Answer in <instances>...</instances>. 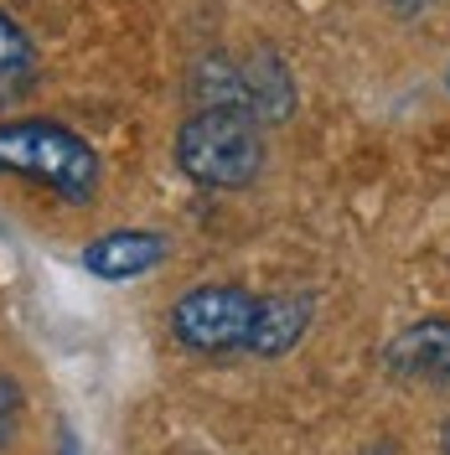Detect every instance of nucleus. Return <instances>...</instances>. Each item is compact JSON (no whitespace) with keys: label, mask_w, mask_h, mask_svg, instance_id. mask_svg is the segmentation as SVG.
Segmentation results:
<instances>
[{"label":"nucleus","mask_w":450,"mask_h":455,"mask_svg":"<svg viewBox=\"0 0 450 455\" xmlns=\"http://www.w3.org/2000/svg\"><path fill=\"white\" fill-rule=\"evenodd\" d=\"M394 11H424V5H435V0H389Z\"/></svg>","instance_id":"9d476101"},{"label":"nucleus","mask_w":450,"mask_h":455,"mask_svg":"<svg viewBox=\"0 0 450 455\" xmlns=\"http://www.w3.org/2000/svg\"><path fill=\"white\" fill-rule=\"evenodd\" d=\"M295 73L275 47H259V52L238 57V109L253 114L259 124H280L295 114Z\"/></svg>","instance_id":"423d86ee"},{"label":"nucleus","mask_w":450,"mask_h":455,"mask_svg":"<svg viewBox=\"0 0 450 455\" xmlns=\"http://www.w3.org/2000/svg\"><path fill=\"white\" fill-rule=\"evenodd\" d=\"M0 176L31 181L57 202L88 207L104 187V161L78 130L27 114V119H0Z\"/></svg>","instance_id":"f257e3e1"},{"label":"nucleus","mask_w":450,"mask_h":455,"mask_svg":"<svg viewBox=\"0 0 450 455\" xmlns=\"http://www.w3.org/2000/svg\"><path fill=\"white\" fill-rule=\"evenodd\" d=\"M446 84H450V78H446Z\"/></svg>","instance_id":"f8f14e48"},{"label":"nucleus","mask_w":450,"mask_h":455,"mask_svg":"<svg viewBox=\"0 0 450 455\" xmlns=\"http://www.w3.org/2000/svg\"><path fill=\"white\" fill-rule=\"evenodd\" d=\"M171 259V238L161 228H109L104 238H93L78 264H84L93 280H145L150 269H161Z\"/></svg>","instance_id":"39448f33"},{"label":"nucleus","mask_w":450,"mask_h":455,"mask_svg":"<svg viewBox=\"0 0 450 455\" xmlns=\"http://www.w3.org/2000/svg\"><path fill=\"white\" fill-rule=\"evenodd\" d=\"M21 414H27V394H21L16 372L0 368V451L16 445V435H21Z\"/></svg>","instance_id":"1a4fd4ad"},{"label":"nucleus","mask_w":450,"mask_h":455,"mask_svg":"<svg viewBox=\"0 0 450 455\" xmlns=\"http://www.w3.org/2000/svg\"><path fill=\"white\" fill-rule=\"evenodd\" d=\"M310 315H316V295H264L259 300V321H253L249 337V357H264L275 363L285 352H295L301 337L310 331Z\"/></svg>","instance_id":"0eeeda50"},{"label":"nucleus","mask_w":450,"mask_h":455,"mask_svg":"<svg viewBox=\"0 0 450 455\" xmlns=\"http://www.w3.org/2000/svg\"><path fill=\"white\" fill-rule=\"evenodd\" d=\"M259 300L249 284H192L176 295L166 326L171 341L192 357H249V337H253V321H259Z\"/></svg>","instance_id":"7ed1b4c3"},{"label":"nucleus","mask_w":450,"mask_h":455,"mask_svg":"<svg viewBox=\"0 0 450 455\" xmlns=\"http://www.w3.org/2000/svg\"><path fill=\"white\" fill-rule=\"evenodd\" d=\"M36 73H42L36 42L27 36V27L11 11H0V109L21 104L31 88H36Z\"/></svg>","instance_id":"6e6552de"},{"label":"nucleus","mask_w":450,"mask_h":455,"mask_svg":"<svg viewBox=\"0 0 450 455\" xmlns=\"http://www.w3.org/2000/svg\"><path fill=\"white\" fill-rule=\"evenodd\" d=\"M440 455H450V425L440 429Z\"/></svg>","instance_id":"9b49d317"},{"label":"nucleus","mask_w":450,"mask_h":455,"mask_svg":"<svg viewBox=\"0 0 450 455\" xmlns=\"http://www.w3.org/2000/svg\"><path fill=\"white\" fill-rule=\"evenodd\" d=\"M383 368L394 372L398 383L450 394V321L446 315H424L414 326H404L383 347Z\"/></svg>","instance_id":"20e7f679"},{"label":"nucleus","mask_w":450,"mask_h":455,"mask_svg":"<svg viewBox=\"0 0 450 455\" xmlns=\"http://www.w3.org/2000/svg\"><path fill=\"white\" fill-rule=\"evenodd\" d=\"M171 150L187 181L207 192H244L264 171V124L228 104H192Z\"/></svg>","instance_id":"f03ea898"}]
</instances>
